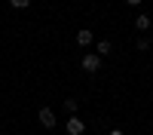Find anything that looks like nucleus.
<instances>
[{
    "mask_svg": "<svg viewBox=\"0 0 153 135\" xmlns=\"http://www.w3.org/2000/svg\"><path fill=\"white\" fill-rule=\"evenodd\" d=\"M98 68H101V58H98V55H83V71L95 74Z\"/></svg>",
    "mask_w": 153,
    "mask_h": 135,
    "instance_id": "nucleus-1",
    "label": "nucleus"
},
{
    "mask_svg": "<svg viewBox=\"0 0 153 135\" xmlns=\"http://www.w3.org/2000/svg\"><path fill=\"white\" fill-rule=\"evenodd\" d=\"M83 129H86V126H83V120L71 114V120H68V132H71V135H83Z\"/></svg>",
    "mask_w": 153,
    "mask_h": 135,
    "instance_id": "nucleus-2",
    "label": "nucleus"
},
{
    "mask_svg": "<svg viewBox=\"0 0 153 135\" xmlns=\"http://www.w3.org/2000/svg\"><path fill=\"white\" fill-rule=\"evenodd\" d=\"M40 123H43L46 129H52V126H55V114H52L49 107H40Z\"/></svg>",
    "mask_w": 153,
    "mask_h": 135,
    "instance_id": "nucleus-3",
    "label": "nucleus"
},
{
    "mask_svg": "<svg viewBox=\"0 0 153 135\" xmlns=\"http://www.w3.org/2000/svg\"><path fill=\"white\" fill-rule=\"evenodd\" d=\"M92 40H95V34L89 31V28H83L80 34H76V43H80V46H89V43H92Z\"/></svg>",
    "mask_w": 153,
    "mask_h": 135,
    "instance_id": "nucleus-4",
    "label": "nucleus"
},
{
    "mask_svg": "<svg viewBox=\"0 0 153 135\" xmlns=\"http://www.w3.org/2000/svg\"><path fill=\"white\" fill-rule=\"evenodd\" d=\"M135 28H138V31H147V28H150V16H144V12H141V16L135 19Z\"/></svg>",
    "mask_w": 153,
    "mask_h": 135,
    "instance_id": "nucleus-5",
    "label": "nucleus"
},
{
    "mask_svg": "<svg viewBox=\"0 0 153 135\" xmlns=\"http://www.w3.org/2000/svg\"><path fill=\"white\" fill-rule=\"evenodd\" d=\"M110 49H113L110 40H98V55H110Z\"/></svg>",
    "mask_w": 153,
    "mask_h": 135,
    "instance_id": "nucleus-6",
    "label": "nucleus"
},
{
    "mask_svg": "<svg viewBox=\"0 0 153 135\" xmlns=\"http://www.w3.org/2000/svg\"><path fill=\"white\" fill-rule=\"evenodd\" d=\"M9 3L16 6V9H28V6H31V0H9Z\"/></svg>",
    "mask_w": 153,
    "mask_h": 135,
    "instance_id": "nucleus-7",
    "label": "nucleus"
},
{
    "mask_svg": "<svg viewBox=\"0 0 153 135\" xmlns=\"http://www.w3.org/2000/svg\"><path fill=\"white\" fill-rule=\"evenodd\" d=\"M135 46H138V49H150V40H147V37H138Z\"/></svg>",
    "mask_w": 153,
    "mask_h": 135,
    "instance_id": "nucleus-8",
    "label": "nucleus"
},
{
    "mask_svg": "<svg viewBox=\"0 0 153 135\" xmlns=\"http://www.w3.org/2000/svg\"><path fill=\"white\" fill-rule=\"evenodd\" d=\"M126 3H129V6H138V3H141V0H126Z\"/></svg>",
    "mask_w": 153,
    "mask_h": 135,
    "instance_id": "nucleus-9",
    "label": "nucleus"
},
{
    "mask_svg": "<svg viewBox=\"0 0 153 135\" xmlns=\"http://www.w3.org/2000/svg\"><path fill=\"white\" fill-rule=\"evenodd\" d=\"M107 135H126V132H120V129H113V132H107Z\"/></svg>",
    "mask_w": 153,
    "mask_h": 135,
    "instance_id": "nucleus-10",
    "label": "nucleus"
}]
</instances>
